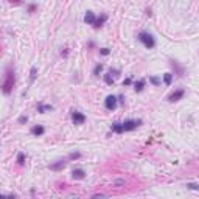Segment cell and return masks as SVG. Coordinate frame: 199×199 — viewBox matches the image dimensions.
Wrapping results in <instances>:
<instances>
[{"label": "cell", "mask_w": 199, "mask_h": 199, "mask_svg": "<svg viewBox=\"0 0 199 199\" xmlns=\"http://www.w3.org/2000/svg\"><path fill=\"white\" fill-rule=\"evenodd\" d=\"M137 39L145 45V48H148V50H153L154 47H156V39H154V36L151 34V33H148V31H140L139 33V36H137Z\"/></svg>", "instance_id": "1"}, {"label": "cell", "mask_w": 199, "mask_h": 199, "mask_svg": "<svg viewBox=\"0 0 199 199\" xmlns=\"http://www.w3.org/2000/svg\"><path fill=\"white\" fill-rule=\"evenodd\" d=\"M14 83H16V81H14V72L8 70L6 75H5L3 84H2V90H3L5 95H10V93H11V90H13V87H14Z\"/></svg>", "instance_id": "2"}, {"label": "cell", "mask_w": 199, "mask_h": 199, "mask_svg": "<svg viewBox=\"0 0 199 199\" xmlns=\"http://www.w3.org/2000/svg\"><path fill=\"white\" fill-rule=\"evenodd\" d=\"M142 124V120H124L123 121V131L124 132H129V131H134V129H137L139 126Z\"/></svg>", "instance_id": "3"}, {"label": "cell", "mask_w": 199, "mask_h": 199, "mask_svg": "<svg viewBox=\"0 0 199 199\" xmlns=\"http://www.w3.org/2000/svg\"><path fill=\"white\" fill-rule=\"evenodd\" d=\"M104 106L107 111H115L117 106H118V96L115 95H107L106 99H104Z\"/></svg>", "instance_id": "4"}, {"label": "cell", "mask_w": 199, "mask_h": 199, "mask_svg": "<svg viewBox=\"0 0 199 199\" xmlns=\"http://www.w3.org/2000/svg\"><path fill=\"white\" fill-rule=\"evenodd\" d=\"M184 95H185V90H184V89H178V90H174L173 93H170L166 99H168L170 103H174V101H179V99H182Z\"/></svg>", "instance_id": "5"}, {"label": "cell", "mask_w": 199, "mask_h": 199, "mask_svg": "<svg viewBox=\"0 0 199 199\" xmlns=\"http://www.w3.org/2000/svg\"><path fill=\"white\" fill-rule=\"evenodd\" d=\"M72 121H73V124H84L86 115L78 111H72Z\"/></svg>", "instance_id": "6"}, {"label": "cell", "mask_w": 199, "mask_h": 199, "mask_svg": "<svg viewBox=\"0 0 199 199\" xmlns=\"http://www.w3.org/2000/svg\"><path fill=\"white\" fill-rule=\"evenodd\" d=\"M86 178V171L83 168H75L72 171V179L73 181H83Z\"/></svg>", "instance_id": "7"}, {"label": "cell", "mask_w": 199, "mask_h": 199, "mask_svg": "<svg viewBox=\"0 0 199 199\" xmlns=\"http://www.w3.org/2000/svg\"><path fill=\"white\" fill-rule=\"evenodd\" d=\"M55 107L52 104H44V103H39L37 104V112L39 114H47V112H52Z\"/></svg>", "instance_id": "8"}, {"label": "cell", "mask_w": 199, "mask_h": 199, "mask_svg": "<svg viewBox=\"0 0 199 199\" xmlns=\"http://www.w3.org/2000/svg\"><path fill=\"white\" fill-rule=\"evenodd\" d=\"M31 134H33V135H36V137H41V135H44V134H45V128H44V126H41V124H36V126H33V128H31Z\"/></svg>", "instance_id": "9"}, {"label": "cell", "mask_w": 199, "mask_h": 199, "mask_svg": "<svg viewBox=\"0 0 199 199\" xmlns=\"http://www.w3.org/2000/svg\"><path fill=\"white\" fill-rule=\"evenodd\" d=\"M106 20H107V14H101L99 17H96V20H95V23H93V28H99V27H103Z\"/></svg>", "instance_id": "10"}, {"label": "cell", "mask_w": 199, "mask_h": 199, "mask_svg": "<svg viewBox=\"0 0 199 199\" xmlns=\"http://www.w3.org/2000/svg\"><path fill=\"white\" fill-rule=\"evenodd\" d=\"M111 131L115 132V134H123V132H124V131H123V123H118V121L112 123V124H111Z\"/></svg>", "instance_id": "11"}, {"label": "cell", "mask_w": 199, "mask_h": 199, "mask_svg": "<svg viewBox=\"0 0 199 199\" xmlns=\"http://www.w3.org/2000/svg\"><path fill=\"white\" fill-rule=\"evenodd\" d=\"M65 165H67L65 160H58L56 163H52V165H50V170H53V171H59V170H64Z\"/></svg>", "instance_id": "12"}, {"label": "cell", "mask_w": 199, "mask_h": 199, "mask_svg": "<svg viewBox=\"0 0 199 199\" xmlns=\"http://www.w3.org/2000/svg\"><path fill=\"white\" fill-rule=\"evenodd\" d=\"M95 20H96L95 14H93L92 11H87V13H86V16H84V22H86L87 25H93V23H95Z\"/></svg>", "instance_id": "13"}, {"label": "cell", "mask_w": 199, "mask_h": 199, "mask_svg": "<svg viewBox=\"0 0 199 199\" xmlns=\"http://www.w3.org/2000/svg\"><path fill=\"white\" fill-rule=\"evenodd\" d=\"M145 84H146L145 80H139V81H135V83H134V90H135V92H142L143 87H145Z\"/></svg>", "instance_id": "14"}, {"label": "cell", "mask_w": 199, "mask_h": 199, "mask_svg": "<svg viewBox=\"0 0 199 199\" xmlns=\"http://www.w3.org/2000/svg\"><path fill=\"white\" fill-rule=\"evenodd\" d=\"M104 83H106L107 86H112V84H114V76H112V70H111L109 73H106V75H104Z\"/></svg>", "instance_id": "15"}, {"label": "cell", "mask_w": 199, "mask_h": 199, "mask_svg": "<svg viewBox=\"0 0 199 199\" xmlns=\"http://www.w3.org/2000/svg\"><path fill=\"white\" fill-rule=\"evenodd\" d=\"M171 81H173V73H165L163 75V83H165V86H171Z\"/></svg>", "instance_id": "16"}, {"label": "cell", "mask_w": 199, "mask_h": 199, "mask_svg": "<svg viewBox=\"0 0 199 199\" xmlns=\"http://www.w3.org/2000/svg\"><path fill=\"white\" fill-rule=\"evenodd\" d=\"M25 159H27V157H25V154H23V153H19V154H17V165L23 166V165H25Z\"/></svg>", "instance_id": "17"}, {"label": "cell", "mask_w": 199, "mask_h": 199, "mask_svg": "<svg viewBox=\"0 0 199 199\" xmlns=\"http://www.w3.org/2000/svg\"><path fill=\"white\" fill-rule=\"evenodd\" d=\"M36 76H37V68H36V67H31V70H30V81L34 83Z\"/></svg>", "instance_id": "18"}, {"label": "cell", "mask_w": 199, "mask_h": 199, "mask_svg": "<svg viewBox=\"0 0 199 199\" xmlns=\"http://www.w3.org/2000/svg\"><path fill=\"white\" fill-rule=\"evenodd\" d=\"M103 72V64H96L95 68H93V75L95 76H99V73Z\"/></svg>", "instance_id": "19"}, {"label": "cell", "mask_w": 199, "mask_h": 199, "mask_svg": "<svg viewBox=\"0 0 199 199\" xmlns=\"http://www.w3.org/2000/svg\"><path fill=\"white\" fill-rule=\"evenodd\" d=\"M149 83H153L154 86H159L162 81H160V78H159V76H149Z\"/></svg>", "instance_id": "20"}, {"label": "cell", "mask_w": 199, "mask_h": 199, "mask_svg": "<svg viewBox=\"0 0 199 199\" xmlns=\"http://www.w3.org/2000/svg\"><path fill=\"white\" fill-rule=\"evenodd\" d=\"M80 157H81V154H80V153H72V154L68 156V159H70V160H76V159H80Z\"/></svg>", "instance_id": "21"}, {"label": "cell", "mask_w": 199, "mask_h": 199, "mask_svg": "<svg viewBox=\"0 0 199 199\" xmlns=\"http://www.w3.org/2000/svg\"><path fill=\"white\" fill-rule=\"evenodd\" d=\"M99 53H101V55H103V56H107V55H109V53H111V50H109V48H106V47H104V48H101V50H99Z\"/></svg>", "instance_id": "22"}, {"label": "cell", "mask_w": 199, "mask_h": 199, "mask_svg": "<svg viewBox=\"0 0 199 199\" xmlns=\"http://www.w3.org/2000/svg\"><path fill=\"white\" fill-rule=\"evenodd\" d=\"M27 121H28V117H27V115H22V117H19V123H20V124L27 123Z\"/></svg>", "instance_id": "23"}, {"label": "cell", "mask_w": 199, "mask_h": 199, "mask_svg": "<svg viewBox=\"0 0 199 199\" xmlns=\"http://www.w3.org/2000/svg\"><path fill=\"white\" fill-rule=\"evenodd\" d=\"M187 187L191 188V190H199V185H197V184H187Z\"/></svg>", "instance_id": "24"}, {"label": "cell", "mask_w": 199, "mask_h": 199, "mask_svg": "<svg viewBox=\"0 0 199 199\" xmlns=\"http://www.w3.org/2000/svg\"><path fill=\"white\" fill-rule=\"evenodd\" d=\"M131 84H132V80H131V78H126V80L123 81V86H131Z\"/></svg>", "instance_id": "25"}, {"label": "cell", "mask_w": 199, "mask_h": 199, "mask_svg": "<svg viewBox=\"0 0 199 199\" xmlns=\"http://www.w3.org/2000/svg\"><path fill=\"white\" fill-rule=\"evenodd\" d=\"M121 185H124V181H123V179H118V181H115V187H121Z\"/></svg>", "instance_id": "26"}, {"label": "cell", "mask_w": 199, "mask_h": 199, "mask_svg": "<svg viewBox=\"0 0 199 199\" xmlns=\"http://www.w3.org/2000/svg\"><path fill=\"white\" fill-rule=\"evenodd\" d=\"M106 194H103V193H96V194H93L92 197H104Z\"/></svg>", "instance_id": "27"}, {"label": "cell", "mask_w": 199, "mask_h": 199, "mask_svg": "<svg viewBox=\"0 0 199 199\" xmlns=\"http://www.w3.org/2000/svg\"><path fill=\"white\" fill-rule=\"evenodd\" d=\"M34 10H36V6H34V5H30V8H28V11H30V13H33Z\"/></svg>", "instance_id": "28"}]
</instances>
